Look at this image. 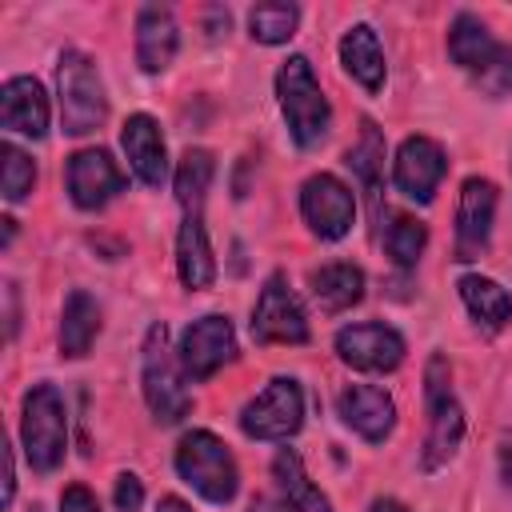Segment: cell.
I'll use <instances>...</instances> for the list:
<instances>
[{"mask_svg":"<svg viewBox=\"0 0 512 512\" xmlns=\"http://www.w3.org/2000/svg\"><path fill=\"white\" fill-rule=\"evenodd\" d=\"M184 380L188 376L180 372V360L168 348V328L152 324L140 344V392H144V404L156 424L168 428L192 412V392L184 388Z\"/></svg>","mask_w":512,"mask_h":512,"instance_id":"277c9868","label":"cell"},{"mask_svg":"<svg viewBox=\"0 0 512 512\" xmlns=\"http://www.w3.org/2000/svg\"><path fill=\"white\" fill-rule=\"evenodd\" d=\"M252 340L256 344H308L312 328H308V312L300 304V296L292 292L284 272H272L252 304Z\"/></svg>","mask_w":512,"mask_h":512,"instance_id":"ba28073f","label":"cell"},{"mask_svg":"<svg viewBox=\"0 0 512 512\" xmlns=\"http://www.w3.org/2000/svg\"><path fill=\"white\" fill-rule=\"evenodd\" d=\"M268 512H332L328 496L308 480L304 460L292 448H280L272 460V500Z\"/></svg>","mask_w":512,"mask_h":512,"instance_id":"d6986e66","label":"cell"},{"mask_svg":"<svg viewBox=\"0 0 512 512\" xmlns=\"http://www.w3.org/2000/svg\"><path fill=\"white\" fill-rule=\"evenodd\" d=\"M48 120H52V108H48L44 84L36 76L4 80V88H0V124H4V132L28 136V140H44L48 136Z\"/></svg>","mask_w":512,"mask_h":512,"instance_id":"e0dca14e","label":"cell"},{"mask_svg":"<svg viewBox=\"0 0 512 512\" xmlns=\"http://www.w3.org/2000/svg\"><path fill=\"white\" fill-rule=\"evenodd\" d=\"M12 492H16V468H12V448H4V508L12 504Z\"/></svg>","mask_w":512,"mask_h":512,"instance_id":"836d02e7","label":"cell"},{"mask_svg":"<svg viewBox=\"0 0 512 512\" xmlns=\"http://www.w3.org/2000/svg\"><path fill=\"white\" fill-rule=\"evenodd\" d=\"M156 512H192L180 496H160V504H156Z\"/></svg>","mask_w":512,"mask_h":512,"instance_id":"8d00e7d4","label":"cell"},{"mask_svg":"<svg viewBox=\"0 0 512 512\" xmlns=\"http://www.w3.org/2000/svg\"><path fill=\"white\" fill-rule=\"evenodd\" d=\"M56 96L60 124L68 136H88L108 120V92L96 60L84 48H64L56 60Z\"/></svg>","mask_w":512,"mask_h":512,"instance_id":"8992f818","label":"cell"},{"mask_svg":"<svg viewBox=\"0 0 512 512\" xmlns=\"http://www.w3.org/2000/svg\"><path fill=\"white\" fill-rule=\"evenodd\" d=\"M296 24H300V8L296 4H252L248 8V36L256 44H288L296 36Z\"/></svg>","mask_w":512,"mask_h":512,"instance_id":"83f0119b","label":"cell"},{"mask_svg":"<svg viewBox=\"0 0 512 512\" xmlns=\"http://www.w3.org/2000/svg\"><path fill=\"white\" fill-rule=\"evenodd\" d=\"M496 48H500V40L488 32V24L476 12H456L452 16V24H448V56H452V64L460 72H468V76L480 72L492 60Z\"/></svg>","mask_w":512,"mask_h":512,"instance_id":"cb8c5ba5","label":"cell"},{"mask_svg":"<svg viewBox=\"0 0 512 512\" xmlns=\"http://www.w3.org/2000/svg\"><path fill=\"white\" fill-rule=\"evenodd\" d=\"M336 356L356 368V372H372V376H384V372H396L404 364V336L392 328V324H380V320H364V324H348L336 332L332 340Z\"/></svg>","mask_w":512,"mask_h":512,"instance_id":"8fae6325","label":"cell"},{"mask_svg":"<svg viewBox=\"0 0 512 512\" xmlns=\"http://www.w3.org/2000/svg\"><path fill=\"white\" fill-rule=\"evenodd\" d=\"M176 272L180 284L188 292H200L216 280V252L208 244V228H204V212L200 216H184L180 232H176Z\"/></svg>","mask_w":512,"mask_h":512,"instance_id":"44dd1931","label":"cell"},{"mask_svg":"<svg viewBox=\"0 0 512 512\" xmlns=\"http://www.w3.org/2000/svg\"><path fill=\"white\" fill-rule=\"evenodd\" d=\"M212 176H216V156H212L208 148H188V152L176 160L172 188H176V204L184 208V216H200V212H204Z\"/></svg>","mask_w":512,"mask_h":512,"instance_id":"484cf974","label":"cell"},{"mask_svg":"<svg viewBox=\"0 0 512 512\" xmlns=\"http://www.w3.org/2000/svg\"><path fill=\"white\" fill-rule=\"evenodd\" d=\"M448 172V152L440 148V140L432 136H404L392 160V184L400 196L416 200V204H432L440 180Z\"/></svg>","mask_w":512,"mask_h":512,"instance_id":"5bb4252c","label":"cell"},{"mask_svg":"<svg viewBox=\"0 0 512 512\" xmlns=\"http://www.w3.org/2000/svg\"><path fill=\"white\" fill-rule=\"evenodd\" d=\"M496 460H500V480L512 488V440H500V452H496Z\"/></svg>","mask_w":512,"mask_h":512,"instance_id":"e575fe53","label":"cell"},{"mask_svg":"<svg viewBox=\"0 0 512 512\" xmlns=\"http://www.w3.org/2000/svg\"><path fill=\"white\" fill-rule=\"evenodd\" d=\"M180 52V24L172 16V8L164 4H144L136 12V64L140 72L156 76L164 72Z\"/></svg>","mask_w":512,"mask_h":512,"instance_id":"ac0fdd59","label":"cell"},{"mask_svg":"<svg viewBox=\"0 0 512 512\" xmlns=\"http://www.w3.org/2000/svg\"><path fill=\"white\" fill-rule=\"evenodd\" d=\"M120 148L128 156L132 176L144 188H160L168 180V148H164V132L160 120L148 112H132L120 128Z\"/></svg>","mask_w":512,"mask_h":512,"instance_id":"2e32d148","label":"cell"},{"mask_svg":"<svg viewBox=\"0 0 512 512\" xmlns=\"http://www.w3.org/2000/svg\"><path fill=\"white\" fill-rule=\"evenodd\" d=\"M340 68H344L364 92H372V96L384 88L388 64H384V48H380V36L372 32V24H352V28L340 36Z\"/></svg>","mask_w":512,"mask_h":512,"instance_id":"ffe728a7","label":"cell"},{"mask_svg":"<svg viewBox=\"0 0 512 512\" xmlns=\"http://www.w3.org/2000/svg\"><path fill=\"white\" fill-rule=\"evenodd\" d=\"M112 500H116V512H140L144 508V480L136 472H120L112 484Z\"/></svg>","mask_w":512,"mask_h":512,"instance_id":"1f68e13d","label":"cell"},{"mask_svg":"<svg viewBox=\"0 0 512 512\" xmlns=\"http://www.w3.org/2000/svg\"><path fill=\"white\" fill-rule=\"evenodd\" d=\"M424 404H428V432H424L420 468L436 472L460 452L464 428H468L464 408H460V400L452 392V368H448V360L440 352L428 356V364H424Z\"/></svg>","mask_w":512,"mask_h":512,"instance_id":"5b68a950","label":"cell"},{"mask_svg":"<svg viewBox=\"0 0 512 512\" xmlns=\"http://www.w3.org/2000/svg\"><path fill=\"white\" fill-rule=\"evenodd\" d=\"M456 292H460V300H464V308L472 312L476 324H484L488 332L508 328V320H512V292L500 280L480 276V272H464L456 280Z\"/></svg>","mask_w":512,"mask_h":512,"instance_id":"603a6c76","label":"cell"},{"mask_svg":"<svg viewBox=\"0 0 512 512\" xmlns=\"http://www.w3.org/2000/svg\"><path fill=\"white\" fill-rule=\"evenodd\" d=\"M428 248V224L412 212H392L384 224V252L396 268H416V260Z\"/></svg>","mask_w":512,"mask_h":512,"instance_id":"4316f807","label":"cell"},{"mask_svg":"<svg viewBox=\"0 0 512 512\" xmlns=\"http://www.w3.org/2000/svg\"><path fill=\"white\" fill-rule=\"evenodd\" d=\"M468 80H472V88L484 92L488 100L508 96V92H512V44L500 40V48L492 52V60H488L480 72H472Z\"/></svg>","mask_w":512,"mask_h":512,"instance_id":"4dcf8cb0","label":"cell"},{"mask_svg":"<svg viewBox=\"0 0 512 512\" xmlns=\"http://www.w3.org/2000/svg\"><path fill=\"white\" fill-rule=\"evenodd\" d=\"M176 360H180V372H184L192 384L212 380L224 364L236 360V328H232V320H228L224 312H204V316H196V320L180 332Z\"/></svg>","mask_w":512,"mask_h":512,"instance_id":"9c48e42d","label":"cell"},{"mask_svg":"<svg viewBox=\"0 0 512 512\" xmlns=\"http://www.w3.org/2000/svg\"><path fill=\"white\" fill-rule=\"evenodd\" d=\"M20 444L32 472L48 476L68 456V408L56 384H32L20 404Z\"/></svg>","mask_w":512,"mask_h":512,"instance_id":"3957f363","label":"cell"},{"mask_svg":"<svg viewBox=\"0 0 512 512\" xmlns=\"http://www.w3.org/2000/svg\"><path fill=\"white\" fill-rule=\"evenodd\" d=\"M100 328H104L100 304L84 288H72L68 300H64V312H60V332H56L60 356H68V360L88 356L92 344H96V336H100Z\"/></svg>","mask_w":512,"mask_h":512,"instance_id":"7402d4cb","label":"cell"},{"mask_svg":"<svg viewBox=\"0 0 512 512\" xmlns=\"http://www.w3.org/2000/svg\"><path fill=\"white\" fill-rule=\"evenodd\" d=\"M0 160H4V176H0L4 200H8V204L28 200V192L36 188V160H32L24 148H16L12 140L0 144Z\"/></svg>","mask_w":512,"mask_h":512,"instance_id":"f546056e","label":"cell"},{"mask_svg":"<svg viewBox=\"0 0 512 512\" xmlns=\"http://www.w3.org/2000/svg\"><path fill=\"white\" fill-rule=\"evenodd\" d=\"M496 184L488 176H468L460 184V200H456V244L452 256L460 264H472L488 252L492 240V224H496Z\"/></svg>","mask_w":512,"mask_h":512,"instance_id":"4fadbf2b","label":"cell"},{"mask_svg":"<svg viewBox=\"0 0 512 512\" xmlns=\"http://www.w3.org/2000/svg\"><path fill=\"white\" fill-rule=\"evenodd\" d=\"M312 296L328 316L348 312L352 304L364 300V268L352 260H332L312 272Z\"/></svg>","mask_w":512,"mask_h":512,"instance_id":"d4e9b609","label":"cell"},{"mask_svg":"<svg viewBox=\"0 0 512 512\" xmlns=\"http://www.w3.org/2000/svg\"><path fill=\"white\" fill-rule=\"evenodd\" d=\"M300 428H304V388L292 376H272L240 408V432L248 440L280 444V440H292Z\"/></svg>","mask_w":512,"mask_h":512,"instance_id":"52a82bcc","label":"cell"},{"mask_svg":"<svg viewBox=\"0 0 512 512\" xmlns=\"http://www.w3.org/2000/svg\"><path fill=\"white\" fill-rule=\"evenodd\" d=\"M336 416L368 444H384L396 428V400L376 384H348L336 396Z\"/></svg>","mask_w":512,"mask_h":512,"instance_id":"9a60e30c","label":"cell"},{"mask_svg":"<svg viewBox=\"0 0 512 512\" xmlns=\"http://www.w3.org/2000/svg\"><path fill=\"white\" fill-rule=\"evenodd\" d=\"M300 216L312 236L320 240H344L356 224V196L352 188L332 172H312L300 184Z\"/></svg>","mask_w":512,"mask_h":512,"instance_id":"30bf717a","label":"cell"},{"mask_svg":"<svg viewBox=\"0 0 512 512\" xmlns=\"http://www.w3.org/2000/svg\"><path fill=\"white\" fill-rule=\"evenodd\" d=\"M276 100H280V116H284L296 148H316L328 140L332 104L308 64V56L296 52L276 68Z\"/></svg>","mask_w":512,"mask_h":512,"instance_id":"6da1fadb","label":"cell"},{"mask_svg":"<svg viewBox=\"0 0 512 512\" xmlns=\"http://www.w3.org/2000/svg\"><path fill=\"white\" fill-rule=\"evenodd\" d=\"M344 160H348V168L360 176V184H364L368 192L380 188V176H384V136H380V128H376L372 120L360 124V140L348 148Z\"/></svg>","mask_w":512,"mask_h":512,"instance_id":"f1b7e54d","label":"cell"},{"mask_svg":"<svg viewBox=\"0 0 512 512\" xmlns=\"http://www.w3.org/2000/svg\"><path fill=\"white\" fill-rule=\"evenodd\" d=\"M368 512H408V504H400V500H392V496H380V500H372Z\"/></svg>","mask_w":512,"mask_h":512,"instance_id":"d590c367","label":"cell"},{"mask_svg":"<svg viewBox=\"0 0 512 512\" xmlns=\"http://www.w3.org/2000/svg\"><path fill=\"white\" fill-rule=\"evenodd\" d=\"M176 476L196 492L204 496L208 504H232L236 492H240V468H236V456L232 448L208 432V428H192L180 436L176 444Z\"/></svg>","mask_w":512,"mask_h":512,"instance_id":"7a4b0ae2","label":"cell"},{"mask_svg":"<svg viewBox=\"0 0 512 512\" xmlns=\"http://www.w3.org/2000/svg\"><path fill=\"white\" fill-rule=\"evenodd\" d=\"M60 512H100V504L84 484H68L60 492Z\"/></svg>","mask_w":512,"mask_h":512,"instance_id":"d6a6232c","label":"cell"},{"mask_svg":"<svg viewBox=\"0 0 512 512\" xmlns=\"http://www.w3.org/2000/svg\"><path fill=\"white\" fill-rule=\"evenodd\" d=\"M8 332L16 336V284H8Z\"/></svg>","mask_w":512,"mask_h":512,"instance_id":"74e56055","label":"cell"},{"mask_svg":"<svg viewBox=\"0 0 512 512\" xmlns=\"http://www.w3.org/2000/svg\"><path fill=\"white\" fill-rule=\"evenodd\" d=\"M64 184H68V200L80 208V212H96L104 208L108 200H116L128 184L124 168L112 160L108 148H80L68 156V168H64Z\"/></svg>","mask_w":512,"mask_h":512,"instance_id":"7c38bea8","label":"cell"}]
</instances>
